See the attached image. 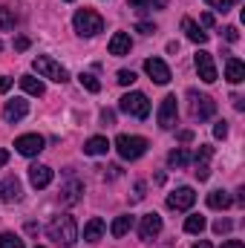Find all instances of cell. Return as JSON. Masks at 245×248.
<instances>
[{
    "label": "cell",
    "mask_w": 245,
    "mask_h": 248,
    "mask_svg": "<svg viewBox=\"0 0 245 248\" xmlns=\"http://www.w3.org/2000/svg\"><path fill=\"white\" fill-rule=\"evenodd\" d=\"M46 234H49V240H55L58 246L69 248L78 240V225H75V219H72L69 214H61V217H55V219L49 222Z\"/></svg>",
    "instance_id": "cell-1"
},
{
    "label": "cell",
    "mask_w": 245,
    "mask_h": 248,
    "mask_svg": "<svg viewBox=\"0 0 245 248\" xmlns=\"http://www.w3.org/2000/svg\"><path fill=\"white\" fill-rule=\"evenodd\" d=\"M72 23H75V32L84 35V38H92V35H98L104 29V17L98 12H92V9H78Z\"/></svg>",
    "instance_id": "cell-2"
},
{
    "label": "cell",
    "mask_w": 245,
    "mask_h": 248,
    "mask_svg": "<svg viewBox=\"0 0 245 248\" xmlns=\"http://www.w3.org/2000/svg\"><path fill=\"white\" fill-rule=\"evenodd\" d=\"M116 150H119L122 159L136 162V159H141V156L147 153V139H144V136H127V133H122V136L116 139Z\"/></svg>",
    "instance_id": "cell-3"
},
{
    "label": "cell",
    "mask_w": 245,
    "mask_h": 248,
    "mask_svg": "<svg viewBox=\"0 0 245 248\" xmlns=\"http://www.w3.org/2000/svg\"><path fill=\"white\" fill-rule=\"evenodd\" d=\"M32 69L38 72V78H49V81H69V72H66V66L58 63L55 58H49V55H38L35 61H32Z\"/></svg>",
    "instance_id": "cell-4"
},
{
    "label": "cell",
    "mask_w": 245,
    "mask_h": 248,
    "mask_svg": "<svg viewBox=\"0 0 245 248\" xmlns=\"http://www.w3.org/2000/svg\"><path fill=\"white\" fill-rule=\"evenodd\" d=\"M119 110L127 113V116H133V119H147L150 116V101H147L144 93H127L119 101Z\"/></svg>",
    "instance_id": "cell-5"
},
{
    "label": "cell",
    "mask_w": 245,
    "mask_h": 248,
    "mask_svg": "<svg viewBox=\"0 0 245 248\" xmlns=\"http://www.w3.org/2000/svg\"><path fill=\"white\" fill-rule=\"evenodd\" d=\"M216 113V101L211 95H199L196 90H190V116L196 122H208Z\"/></svg>",
    "instance_id": "cell-6"
},
{
    "label": "cell",
    "mask_w": 245,
    "mask_h": 248,
    "mask_svg": "<svg viewBox=\"0 0 245 248\" xmlns=\"http://www.w3.org/2000/svg\"><path fill=\"white\" fill-rule=\"evenodd\" d=\"M179 119V104H176V95H165V101L159 104V127L162 130H173Z\"/></svg>",
    "instance_id": "cell-7"
},
{
    "label": "cell",
    "mask_w": 245,
    "mask_h": 248,
    "mask_svg": "<svg viewBox=\"0 0 245 248\" xmlns=\"http://www.w3.org/2000/svg\"><path fill=\"white\" fill-rule=\"evenodd\" d=\"M44 136H38V133H26V136H17L15 139V150L20 153V156H38L41 150H44Z\"/></svg>",
    "instance_id": "cell-8"
},
{
    "label": "cell",
    "mask_w": 245,
    "mask_h": 248,
    "mask_svg": "<svg viewBox=\"0 0 245 248\" xmlns=\"http://www.w3.org/2000/svg\"><path fill=\"white\" fill-rule=\"evenodd\" d=\"M193 63H196V72H199V78H202L205 84H214V81H216V63H214V55H211V52L199 49L196 58H193Z\"/></svg>",
    "instance_id": "cell-9"
},
{
    "label": "cell",
    "mask_w": 245,
    "mask_h": 248,
    "mask_svg": "<svg viewBox=\"0 0 245 248\" xmlns=\"http://www.w3.org/2000/svg\"><path fill=\"white\" fill-rule=\"evenodd\" d=\"M193 202H196L193 187H176L173 193H168V208L170 211H190Z\"/></svg>",
    "instance_id": "cell-10"
},
{
    "label": "cell",
    "mask_w": 245,
    "mask_h": 248,
    "mask_svg": "<svg viewBox=\"0 0 245 248\" xmlns=\"http://www.w3.org/2000/svg\"><path fill=\"white\" fill-rule=\"evenodd\" d=\"M211 156H214V147L211 144H199V150H196V156H193V162H196V179L199 182H205L208 176H211Z\"/></svg>",
    "instance_id": "cell-11"
},
{
    "label": "cell",
    "mask_w": 245,
    "mask_h": 248,
    "mask_svg": "<svg viewBox=\"0 0 245 248\" xmlns=\"http://www.w3.org/2000/svg\"><path fill=\"white\" fill-rule=\"evenodd\" d=\"M159 234H162V217H159V214H144L141 222H138V237H141L144 243H150V240H156Z\"/></svg>",
    "instance_id": "cell-12"
},
{
    "label": "cell",
    "mask_w": 245,
    "mask_h": 248,
    "mask_svg": "<svg viewBox=\"0 0 245 248\" xmlns=\"http://www.w3.org/2000/svg\"><path fill=\"white\" fill-rule=\"evenodd\" d=\"M144 72H147L150 81H156V84H168V81H170V66L162 61V58H147V61H144Z\"/></svg>",
    "instance_id": "cell-13"
},
{
    "label": "cell",
    "mask_w": 245,
    "mask_h": 248,
    "mask_svg": "<svg viewBox=\"0 0 245 248\" xmlns=\"http://www.w3.org/2000/svg\"><path fill=\"white\" fill-rule=\"evenodd\" d=\"M52 179H55V173H52L49 165H32L29 168V182H32V187L44 190V187L52 185Z\"/></svg>",
    "instance_id": "cell-14"
},
{
    "label": "cell",
    "mask_w": 245,
    "mask_h": 248,
    "mask_svg": "<svg viewBox=\"0 0 245 248\" xmlns=\"http://www.w3.org/2000/svg\"><path fill=\"white\" fill-rule=\"evenodd\" d=\"M26 113H29V101H23V98H12L3 107V119L9 124H17L20 119H26Z\"/></svg>",
    "instance_id": "cell-15"
},
{
    "label": "cell",
    "mask_w": 245,
    "mask_h": 248,
    "mask_svg": "<svg viewBox=\"0 0 245 248\" xmlns=\"http://www.w3.org/2000/svg\"><path fill=\"white\" fill-rule=\"evenodd\" d=\"M20 193H23V187H20V179H17V176H6V179L0 182V199H3V202H17Z\"/></svg>",
    "instance_id": "cell-16"
},
{
    "label": "cell",
    "mask_w": 245,
    "mask_h": 248,
    "mask_svg": "<svg viewBox=\"0 0 245 248\" xmlns=\"http://www.w3.org/2000/svg\"><path fill=\"white\" fill-rule=\"evenodd\" d=\"M110 55H116V58H122V55H130V49H133V41H130V35L127 32H116L113 38H110Z\"/></svg>",
    "instance_id": "cell-17"
},
{
    "label": "cell",
    "mask_w": 245,
    "mask_h": 248,
    "mask_svg": "<svg viewBox=\"0 0 245 248\" xmlns=\"http://www.w3.org/2000/svg\"><path fill=\"white\" fill-rule=\"evenodd\" d=\"M182 29H184V35H187V41H193V44H208V32L196 23V20H190V17H184L182 20Z\"/></svg>",
    "instance_id": "cell-18"
},
{
    "label": "cell",
    "mask_w": 245,
    "mask_h": 248,
    "mask_svg": "<svg viewBox=\"0 0 245 248\" xmlns=\"http://www.w3.org/2000/svg\"><path fill=\"white\" fill-rule=\"evenodd\" d=\"M104 231H107L104 219H101V217H92V219L84 225V240H87V243H98V240L104 237Z\"/></svg>",
    "instance_id": "cell-19"
},
{
    "label": "cell",
    "mask_w": 245,
    "mask_h": 248,
    "mask_svg": "<svg viewBox=\"0 0 245 248\" xmlns=\"http://www.w3.org/2000/svg\"><path fill=\"white\" fill-rule=\"evenodd\" d=\"M225 78L231 81V84H243L245 81V63L240 58H228L225 61Z\"/></svg>",
    "instance_id": "cell-20"
},
{
    "label": "cell",
    "mask_w": 245,
    "mask_h": 248,
    "mask_svg": "<svg viewBox=\"0 0 245 248\" xmlns=\"http://www.w3.org/2000/svg\"><path fill=\"white\" fill-rule=\"evenodd\" d=\"M110 150V141L104 139V136H92V139H87V144H84V153L87 156H104Z\"/></svg>",
    "instance_id": "cell-21"
},
{
    "label": "cell",
    "mask_w": 245,
    "mask_h": 248,
    "mask_svg": "<svg viewBox=\"0 0 245 248\" xmlns=\"http://www.w3.org/2000/svg\"><path fill=\"white\" fill-rule=\"evenodd\" d=\"M20 87H23V90H26L29 95H38V98H41V95L46 93L44 81H41V78H35V75H20Z\"/></svg>",
    "instance_id": "cell-22"
},
{
    "label": "cell",
    "mask_w": 245,
    "mask_h": 248,
    "mask_svg": "<svg viewBox=\"0 0 245 248\" xmlns=\"http://www.w3.org/2000/svg\"><path fill=\"white\" fill-rule=\"evenodd\" d=\"M130 228H133V217H130V214H122V217H116V219H113V225H110V234H113L116 240H122Z\"/></svg>",
    "instance_id": "cell-23"
},
{
    "label": "cell",
    "mask_w": 245,
    "mask_h": 248,
    "mask_svg": "<svg viewBox=\"0 0 245 248\" xmlns=\"http://www.w3.org/2000/svg\"><path fill=\"white\" fill-rule=\"evenodd\" d=\"M208 205H211L214 211H225V208H231V196H228V190H211V193H208Z\"/></svg>",
    "instance_id": "cell-24"
},
{
    "label": "cell",
    "mask_w": 245,
    "mask_h": 248,
    "mask_svg": "<svg viewBox=\"0 0 245 248\" xmlns=\"http://www.w3.org/2000/svg\"><path fill=\"white\" fill-rule=\"evenodd\" d=\"M190 159H193V156H190L184 147H176V150H170V156H168V165L179 170V168H187V165H190Z\"/></svg>",
    "instance_id": "cell-25"
},
{
    "label": "cell",
    "mask_w": 245,
    "mask_h": 248,
    "mask_svg": "<svg viewBox=\"0 0 245 248\" xmlns=\"http://www.w3.org/2000/svg\"><path fill=\"white\" fill-rule=\"evenodd\" d=\"M81 193H84V185H81L78 179H72V182L61 190V199L66 202V205H72V202H78V199H81Z\"/></svg>",
    "instance_id": "cell-26"
},
{
    "label": "cell",
    "mask_w": 245,
    "mask_h": 248,
    "mask_svg": "<svg viewBox=\"0 0 245 248\" xmlns=\"http://www.w3.org/2000/svg\"><path fill=\"white\" fill-rule=\"evenodd\" d=\"M205 225H208V222H205L202 214H190V217L184 219V231H187V234H202Z\"/></svg>",
    "instance_id": "cell-27"
},
{
    "label": "cell",
    "mask_w": 245,
    "mask_h": 248,
    "mask_svg": "<svg viewBox=\"0 0 245 248\" xmlns=\"http://www.w3.org/2000/svg\"><path fill=\"white\" fill-rule=\"evenodd\" d=\"M78 81H81V87H84V90H90V93H101V81H98L92 72H81V75H78Z\"/></svg>",
    "instance_id": "cell-28"
},
{
    "label": "cell",
    "mask_w": 245,
    "mask_h": 248,
    "mask_svg": "<svg viewBox=\"0 0 245 248\" xmlns=\"http://www.w3.org/2000/svg\"><path fill=\"white\" fill-rule=\"evenodd\" d=\"M15 23H17V17H15V9H6V6H0V29H3V32H9V29H15Z\"/></svg>",
    "instance_id": "cell-29"
},
{
    "label": "cell",
    "mask_w": 245,
    "mask_h": 248,
    "mask_svg": "<svg viewBox=\"0 0 245 248\" xmlns=\"http://www.w3.org/2000/svg\"><path fill=\"white\" fill-rule=\"evenodd\" d=\"M0 248H26V246H23V240H20L17 234L3 231V234H0Z\"/></svg>",
    "instance_id": "cell-30"
},
{
    "label": "cell",
    "mask_w": 245,
    "mask_h": 248,
    "mask_svg": "<svg viewBox=\"0 0 245 248\" xmlns=\"http://www.w3.org/2000/svg\"><path fill=\"white\" fill-rule=\"evenodd\" d=\"M170 0H130L133 9H168Z\"/></svg>",
    "instance_id": "cell-31"
},
{
    "label": "cell",
    "mask_w": 245,
    "mask_h": 248,
    "mask_svg": "<svg viewBox=\"0 0 245 248\" xmlns=\"http://www.w3.org/2000/svg\"><path fill=\"white\" fill-rule=\"evenodd\" d=\"M116 81H119L122 87H130V84L136 81V72H133V69H119V78H116Z\"/></svg>",
    "instance_id": "cell-32"
},
{
    "label": "cell",
    "mask_w": 245,
    "mask_h": 248,
    "mask_svg": "<svg viewBox=\"0 0 245 248\" xmlns=\"http://www.w3.org/2000/svg\"><path fill=\"white\" fill-rule=\"evenodd\" d=\"M205 3H208L211 9H216V12H222V15H225V12H228L231 6H234V0H205Z\"/></svg>",
    "instance_id": "cell-33"
},
{
    "label": "cell",
    "mask_w": 245,
    "mask_h": 248,
    "mask_svg": "<svg viewBox=\"0 0 245 248\" xmlns=\"http://www.w3.org/2000/svg\"><path fill=\"white\" fill-rule=\"evenodd\" d=\"M234 225H231V219H216L214 222V234H228Z\"/></svg>",
    "instance_id": "cell-34"
},
{
    "label": "cell",
    "mask_w": 245,
    "mask_h": 248,
    "mask_svg": "<svg viewBox=\"0 0 245 248\" xmlns=\"http://www.w3.org/2000/svg\"><path fill=\"white\" fill-rule=\"evenodd\" d=\"M214 136H216V139H225V136H228V124H225V122H216V127H214Z\"/></svg>",
    "instance_id": "cell-35"
},
{
    "label": "cell",
    "mask_w": 245,
    "mask_h": 248,
    "mask_svg": "<svg viewBox=\"0 0 245 248\" xmlns=\"http://www.w3.org/2000/svg\"><path fill=\"white\" fill-rule=\"evenodd\" d=\"M225 41H231V44H234V41H240V32H237V26H228V29H225Z\"/></svg>",
    "instance_id": "cell-36"
},
{
    "label": "cell",
    "mask_w": 245,
    "mask_h": 248,
    "mask_svg": "<svg viewBox=\"0 0 245 248\" xmlns=\"http://www.w3.org/2000/svg\"><path fill=\"white\" fill-rule=\"evenodd\" d=\"M136 29H138L141 35H153V32H156V26H153V23H138Z\"/></svg>",
    "instance_id": "cell-37"
},
{
    "label": "cell",
    "mask_w": 245,
    "mask_h": 248,
    "mask_svg": "<svg viewBox=\"0 0 245 248\" xmlns=\"http://www.w3.org/2000/svg\"><path fill=\"white\" fill-rule=\"evenodd\" d=\"M12 90V78L9 75H0V93H9Z\"/></svg>",
    "instance_id": "cell-38"
},
{
    "label": "cell",
    "mask_w": 245,
    "mask_h": 248,
    "mask_svg": "<svg viewBox=\"0 0 245 248\" xmlns=\"http://www.w3.org/2000/svg\"><path fill=\"white\" fill-rule=\"evenodd\" d=\"M101 122L113 124V122H116V113H113V110H101Z\"/></svg>",
    "instance_id": "cell-39"
},
{
    "label": "cell",
    "mask_w": 245,
    "mask_h": 248,
    "mask_svg": "<svg viewBox=\"0 0 245 248\" xmlns=\"http://www.w3.org/2000/svg\"><path fill=\"white\" fill-rule=\"evenodd\" d=\"M15 49H17V52L29 49V38H17V41H15Z\"/></svg>",
    "instance_id": "cell-40"
},
{
    "label": "cell",
    "mask_w": 245,
    "mask_h": 248,
    "mask_svg": "<svg viewBox=\"0 0 245 248\" xmlns=\"http://www.w3.org/2000/svg\"><path fill=\"white\" fill-rule=\"evenodd\" d=\"M222 248H245L240 240H228V243H222Z\"/></svg>",
    "instance_id": "cell-41"
},
{
    "label": "cell",
    "mask_w": 245,
    "mask_h": 248,
    "mask_svg": "<svg viewBox=\"0 0 245 248\" xmlns=\"http://www.w3.org/2000/svg\"><path fill=\"white\" fill-rule=\"evenodd\" d=\"M133 199H144V182L136 185V196H133Z\"/></svg>",
    "instance_id": "cell-42"
},
{
    "label": "cell",
    "mask_w": 245,
    "mask_h": 248,
    "mask_svg": "<svg viewBox=\"0 0 245 248\" xmlns=\"http://www.w3.org/2000/svg\"><path fill=\"white\" fill-rule=\"evenodd\" d=\"M202 23H205V26H214V15H211V12H205V15H202Z\"/></svg>",
    "instance_id": "cell-43"
},
{
    "label": "cell",
    "mask_w": 245,
    "mask_h": 248,
    "mask_svg": "<svg viewBox=\"0 0 245 248\" xmlns=\"http://www.w3.org/2000/svg\"><path fill=\"white\" fill-rule=\"evenodd\" d=\"M6 162H9V150H3V147H0V168H3Z\"/></svg>",
    "instance_id": "cell-44"
},
{
    "label": "cell",
    "mask_w": 245,
    "mask_h": 248,
    "mask_svg": "<svg viewBox=\"0 0 245 248\" xmlns=\"http://www.w3.org/2000/svg\"><path fill=\"white\" fill-rule=\"evenodd\" d=\"M179 139H182V141H190V139H193V133H190V130H184V133H179Z\"/></svg>",
    "instance_id": "cell-45"
},
{
    "label": "cell",
    "mask_w": 245,
    "mask_h": 248,
    "mask_svg": "<svg viewBox=\"0 0 245 248\" xmlns=\"http://www.w3.org/2000/svg\"><path fill=\"white\" fill-rule=\"evenodd\" d=\"M193 248H211V243H205V240H199V243H196Z\"/></svg>",
    "instance_id": "cell-46"
},
{
    "label": "cell",
    "mask_w": 245,
    "mask_h": 248,
    "mask_svg": "<svg viewBox=\"0 0 245 248\" xmlns=\"http://www.w3.org/2000/svg\"><path fill=\"white\" fill-rule=\"evenodd\" d=\"M0 52H3V44H0Z\"/></svg>",
    "instance_id": "cell-47"
},
{
    "label": "cell",
    "mask_w": 245,
    "mask_h": 248,
    "mask_svg": "<svg viewBox=\"0 0 245 248\" xmlns=\"http://www.w3.org/2000/svg\"><path fill=\"white\" fill-rule=\"evenodd\" d=\"M35 248H44V246H35Z\"/></svg>",
    "instance_id": "cell-48"
},
{
    "label": "cell",
    "mask_w": 245,
    "mask_h": 248,
    "mask_svg": "<svg viewBox=\"0 0 245 248\" xmlns=\"http://www.w3.org/2000/svg\"><path fill=\"white\" fill-rule=\"evenodd\" d=\"M66 3H72V0H66Z\"/></svg>",
    "instance_id": "cell-49"
}]
</instances>
